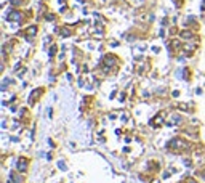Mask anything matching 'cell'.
I'll use <instances>...</instances> for the list:
<instances>
[{
    "label": "cell",
    "instance_id": "cell-5",
    "mask_svg": "<svg viewBox=\"0 0 205 183\" xmlns=\"http://www.w3.org/2000/svg\"><path fill=\"white\" fill-rule=\"evenodd\" d=\"M162 122H163V114H159L156 119H152V121H151V124H152L154 127H159V125H162Z\"/></svg>",
    "mask_w": 205,
    "mask_h": 183
},
{
    "label": "cell",
    "instance_id": "cell-9",
    "mask_svg": "<svg viewBox=\"0 0 205 183\" xmlns=\"http://www.w3.org/2000/svg\"><path fill=\"white\" fill-rule=\"evenodd\" d=\"M180 121H181L180 116H173V117H171V121H170V122H167V125H175V124H178Z\"/></svg>",
    "mask_w": 205,
    "mask_h": 183
},
{
    "label": "cell",
    "instance_id": "cell-16",
    "mask_svg": "<svg viewBox=\"0 0 205 183\" xmlns=\"http://www.w3.org/2000/svg\"><path fill=\"white\" fill-rule=\"evenodd\" d=\"M202 7H204V8H205V0H204V3H202Z\"/></svg>",
    "mask_w": 205,
    "mask_h": 183
},
{
    "label": "cell",
    "instance_id": "cell-3",
    "mask_svg": "<svg viewBox=\"0 0 205 183\" xmlns=\"http://www.w3.org/2000/svg\"><path fill=\"white\" fill-rule=\"evenodd\" d=\"M7 18H8V21H16V23H19V21L23 19V15L19 13V11H11Z\"/></svg>",
    "mask_w": 205,
    "mask_h": 183
},
{
    "label": "cell",
    "instance_id": "cell-15",
    "mask_svg": "<svg viewBox=\"0 0 205 183\" xmlns=\"http://www.w3.org/2000/svg\"><path fill=\"white\" fill-rule=\"evenodd\" d=\"M188 183H195V182H194V180H189V182H188Z\"/></svg>",
    "mask_w": 205,
    "mask_h": 183
},
{
    "label": "cell",
    "instance_id": "cell-8",
    "mask_svg": "<svg viewBox=\"0 0 205 183\" xmlns=\"http://www.w3.org/2000/svg\"><path fill=\"white\" fill-rule=\"evenodd\" d=\"M59 34L63 35V37H69V35H71V29L69 28H63L61 31H59Z\"/></svg>",
    "mask_w": 205,
    "mask_h": 183
},
{
    "label": "cell",
    "instance_id": "cell-6",
    "mask_svg": "<svg viewBox=\"0 0 205 183\" xmlns=\"http://www.w3.org/2000/svg\"><path fill=\"white\" fill-rule=\"evenodd\" d=\"M35 34H37V26H31V28H27V29H26V35H27L29 39H31V37H34Z\"/></svg>",
    "mask_w": 205,
    "mask_h": 183
},
{
    "label": "cell",
    "instance_id": "cell-4",
    "mask_svg": "<svg viewBox=\"0 0 205 183\" xmlns=\"http://www.w3.org/2000/svg\"><path fill=\"white\" fill-rule=\"evenodd\" d=\"M26 169H27V161H26L24 157H21L18 161V170H19V172H24Z\"/></svg>",
    "mask_w": 205,
    "mask_h": 183
},
{
    "label": "cell",
    "instance_id": "cell-11",
    "mask_svg": "<svg viewBox=\"0 0 205 183\" xmlns=\"http://www.w3.org/2000/svg\"><path fill=\"white\" fill-rule=\"evenodd\" d=\"M55 53H56V47L53 45L51 48H50V56H55Z\"/></svg>",
    "mask_w": 205,
    "mask_h": 183
},
{
    "label": "cell",
    "instance_id": "cell-14",
    "mask_svg": "<svg viewBox=\"0 0 205 183\" xmlns=\"http://www.w3.org/2000/svg\"><path fill=\"white\" fill-rule=\"evenodd\" d=\"M202 177H204V180H205V170H204V172H202Z\"/></svg>",
    "mask_w": 205,
    "mask_h": 183
},
{
    "label": "cell",
    "instance_id": "cell-10",
    "mask_svg": "<svg viewBox=\"0 0 205 183\" xmlns=\"http://www.w3.org/2000/svg\"><path fill=\"white\" fill-rule=\"evenodd\" d=\"M180 35H181L183 39H192V32H191V31H183Z\"/></svg>",
    "mask_w": 205,
    "mask_h": 183
},
{
    "label": "cell",
    "instance_id": "cell-1",
    "mask_svg": "<svg viewBox=\"0 0 205 183\" xmlns=\"http://www.w3.org/2000/svg\"><path fill=\"white\" fill-rule=\"evenodd\" d=\"M168 148H171V149H181V148H188V143H184L183 140H180V138H175V140H171V142L168 143Z\"/></svg>",
    "mask_w": 205,
    "mask_h": 183
},
{
    "label": "cell",
    "instance_id": "cell-2",
    "mask_svg": "<svg viewBox=\"0 0 205 183\" xmlns=\"http://www.w3.org/2000/svg\"><path fill=\"white\" fill-rule=\"evenodd\" d=\"M104 64H106L104 71L108 73V71L111 69L112 66H115V58H114V56H111V55H109V56H106V58H104Z\"/></svg>",
    "mask_w": 205,
    "mask_h": 183
},
{
    "label": "cell",
    "instance_id": "cell-13",
    "mask_svg": "<svg viewBox=\"0 0 205 183\" xmlns=\"http://www.w3.org/2000/svg\"><path fill=\"white\" fill-rule=\"evenodd\" d=\"M178 108H180V109H189L188 104H178Z\"/></svg>",
    "mask_w": 205,
    "mask_h": 183
},
{
    "label": "cell",
    "instance_id": "cell-12",
    "mask_svg": "<svg viewBox=\"0 0 205 183\" xmlns=\"http://www.w3.org/2000/svg\"><path fill=\"white\" fill-rule=\"evenodd\" d=\"M23 0H11V5H21Z\"/></svg>",
    "mask_w": 205,
    "mask_h": 183
},
{
    "label": "cell",
    "instance_id": "cell-7",
    "mask_svg": "<svg viewBox=\"0 0 205 183\" xmlns=\"http://www.w3.org/2000/svg\"><path fill=\"white\" fill-rule=\"evenodd\" d=\"M38 95H40V90H34V92H32V95H31V98H29V103H31V104L34 103V100L38 97Z\"/></svg>",
    "mask_w": 205,
    "mask_h": 183
}]
</instances>
